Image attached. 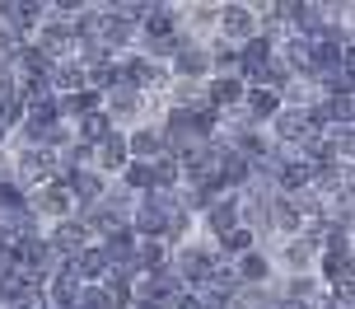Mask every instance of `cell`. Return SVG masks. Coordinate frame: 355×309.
Returning a JSON list of instances; mask_svg holds the SVG:
<instances>
[{
	"instance_id": "obj_26",
	"label": "cell",
	"mask_w": 355,
	"mask_h": 309,
	"mask_svg": "<svg viewBox=\"0 0 355 309\" xmlns=\"http://www.w3.org/2000/svg\"><path fill=\"white\" fill-rule=\"evenodd\" d=\"M112 183H117L122 192H131V197H141V192H150V164H136V160H131Z\"/></svg>"
},
{
	"instance_id": "obj_22",
	"label": "cell",
	"mask_w": 355,
	"mask_h": 309,
	"mask_svg": "<svg viewBox=\"0 0 355 309\" xmlns=\"http://www.w3.org/2000/svg\"><path fill=\"white\" fill-rule=\"evenodd\" d=\"M80 90H89V85H85V66H80L75 56L56 61V66H52V94H56V99H66V94H80Z\"/></svg>"
},
{
	"instance_id": "obj_17",
	"label": "cell",
	"mask_w": 355,
	"mask_h": 309,
	"mask_svg": "<svg viewBox=\"0 0 355 309\" xmlns=\"http://www.w3.org/2000/svg\"><path fill=\"white\" fill-rule=\"evenodd\" d=\"M126 164H131V155H126V136H122V131H112L107 141H98V146H94V169H98L107 183L117 178Z\"/></svg>"
},
{
	"instance_id": "obj_9",
	"label": "cell",
	"mask_w": 355,
	"mask_h": 309,
	"mask_svg": "<svg viewBox=\"0 0 355 309\" xmlns=\"http://www.w3.org/2000/svg\"><path fill=\"white\" fill-rule=\"evenodd\" d=\"M56 178H61V187H66V192H71L75 211L98 206V201H103V192H107V178L98 174V169H61Z\"/></svg>"
},
{
	"instance_id": "obj_20",
	"label": "cell",
	"mask_w": 355,
	"mask_h": 309,
	"mask_svg": "<svg viewBox=\"0 0 355 309\" xmlns=\"http://www.w3.org/2000/svg\"><path fill=\"white\" fill-rule=\"evenodd\" d=\"M71 272L80 276V286H98V281L107 276V253H103V244H85V249L71 258Z\"/></svg>"
},
{
	"instance_id": "obj_10",
	"label": "cell",
	"mask_w": 355,
	"mask_h": 309,
	"mask_svg": "<svg viewBox=\"0 0 355 309\" xmlns=\"http://www.w3.org/2000/svg\"><path fill=\"white\" fill-rule=\"evenodd\" d=\"M322 24H327V5L322 0H285V28L300 37H313L322 33Z\"/></svg>"
},
{
	"instance_id": "obj_15",
	"label": "cell",
	"mask_w": 355,
	"mask_h": 309,
	"mask_svg": "<svg viewBox=\"0 0 355 309\" xmlns=\"http://www.w3.org/2000/svg\"><path fill=\"white\" fill-rule=\"evenodd\" d=\"M122 136H126V155H131L136 164H150V160L164 155V136H159L155 122H136V127L122 131Z\"/></svg>"
},
{
	"instance_id": "obj_5",
	"label": "cell",
	"mask_w": 355,
	"mask_h": 309,
	"mask_svg": "<svg viewBox=\"0 0 355 309\" xmlns=\"http://www.w3.org/2000/svg\"><path fill=\"white\" fill-rule=\"evenodd\" d=\"M33 42L37 52L47 56V61H66V56H75V33H71V19H61L52 15V5H47V19L33 28Z\"/></svg>"
},
{
	"instance_id": "obj_3",
	"label": "cell",
	"mask_w": 355,
	"mask_h": 309,
	"mask_svg": "<svg viewBox=\"0 0 355 309\" xmlns=\"http://www.w3.org/2000/svg\"><path fill=\"white\" fill-rule=\"evenodd\" d=\"M10 169H15V183L24 192H33V187H42L61 174L52 150H33V146H10Z\"/></svg>"
},
{
	"instance_id": "obj_2",
	"label": "cell",
	"mask_w": 355,
	"mask_h": 309,
	"mask_svg": "<svg viewBox=\"0 0 355 309\" xmlns=\"http://www.w3.org/2000/svg\"><path fill=\"white\" fill-rule=\"evenodd\" d=\"M159 108H164V99H145V94L131 90V85H117L112 94H103V112L112 117L117 131H131L136 122H155Z\"/></svg>"
},
{
	"instance_id": "obj_21",
	"label": "cell",
	"mask_w": 355,
	"mask_h": 309,
	"mask_svg": "<svg viewBox=\"0 0 355 309\" xmlns=\"http://www.w3.org/2000/svg\"><path fill=\"white\" fill-rule=\"evenodd\" d=\"M136 267H141V276L168 272V267H173V249H168L164 239H141V244H136Z\"/></svg>"
},
{
	"instance_id": "obj_18",
	"label": "cell",
	"mask_w": 355,
	"mask_h": 309,
	"mask_svg": "<svg viewBox=\"0 0 355 309\" xmlns=\"http://www.w3.org/2000/svg\"><path fill=\"white\" fill-rule=\"evenodd\" d=\"M47 305L52 309H75V295H80V276L71 272V262H56V272L47 276Z\"/></svg>"
},
{
	"instance_id": "obj_16",
	"label": "cell",
	"mask_w": 355,
	"mask_h": 309,
	"mask_svg": "<svg viewBox=\"0 0 355 309\" xmlns=\"http://www.w3.org/2000/svg\"><path fill=\"white\" fill-rule=\"evenodd\" d=\"M239 108H243V117H248L252 127H262V131H266V122H271V117H276V112H281L285 103H281V94L262 90V85H248V90H243V103H239Z\"/></svg>"
},
{
	"instance_id": "obj_13",
	"label": "cell",
	"mask_w": 355,
	"mask_h": 309,
	"mask_svg": "<svg viewBox=\"0 0 355 309\" xmlns=\"http://www.w3.org/2000/svg\"><path fill=\"white\" fill-rule=\"evenodd\" d=\"M243 80L239 75H211L206 85H201V94H206V108L211 112H234L239 103H243Z\"/></svg>"
},
{
	"instance_id": "obj_23",
	"label": "cell",
	"mask_w": 355,
	"mask_h": 309,
	"mask_svg": "<svg viewBox=\"0 0 355 309\" xmlns=\"http://www.w3.org/2000/svg\"><path fill=\"white\" fill-rule=\"evenodd\" d=\"M178 187H182V164H178V155L150 160V192H178Z\"/></svg>"
},
{
	"instance_id": "obj_1",
	"label": "cell",
	"mask_w": 355,
	"mask_h": 309,
	"mask_svg": "<svg viewBox=\"0 0 355 309\" xmlns=\"http://www.w3.org/2000/svg\"><path fill=\"white\" fill-rule=\"evenodd\" d=\"M215 267H220V253H215L211 239L192 235L187 244L173 249V276L182 281V291H206V281H211Z\"/></svg>"
},
{
	"instance_id": "obj_12",
	"label": "cell",
	"mask_w": 355,
	"mask_h": 309,
	"mask_svg": "<svg viewBox=\"0 0 355 309\" xmlns=\"http://www.w3.org/2000/svg\"><path fill=\"white\" fill-rule=\"evenodd\" d=\"M313 276L318 286H341V281H355V249H322L318 262H313Z\"/></svg>"
},
{
	"instance_id": "obj_28",
	"label": "cell",
	"mask_w": 355,
	"mask_h": 309,
	"mask_svg": "<svg viewBox=\"0 0 355 309\" xmlns=\"http://www.w3.org/2000/svg\"><path fill=\"white\" fill-rule=\"evenodd\" d=\"M0 150H10V131L0 127Z\"/></svg>"
},
{
	"instance_id": "obj_6",
	"label": "cell",
	"mask_w": 355,
	"mask_h": 309,
	"mask_svg": "<svg viewBox=\"0 0 355 309\" xmlns=\"http://www.w3.org/2000/svg\"><path fill=\"white\" fill-rule=\"evenodd\" d=\"M28 211H33V216L42 220V230H47V225H61V220L75 216V201H71V192L61 187V178H52V183H42V187L28 192Z\"/></svg>"
},
{
	"instance_id": "obj_8",
	"label": "cell",
	"mask_w": 355,
	"mask_h": 309,
	"mask_svg": "<svg viewBox=\"0 0 355 309\" xmlns=\"http://www.w3.org/2000/svg\"><path fill=\"white\" fill-rule=\"evenodd\" d=\"M168 80H192V85H206L211 80V47L196 42V37H182V47L168 61Z\"/></svg>"
},
{
	"instance_id": "obj_11",
	"label": "cell",
	"mask_w": 355,
	"mask_h": 309,
	"mask_svg": "<svg viewBox=\"0 0 355 309\" xmlns=\"http://www.w3.org/2000/svg\"><path fill=\"white\" fill-rule=\"evenodd\" d=\"M42 239H47V249H52L61 262H71V258L80 253L85 244H94V239H89V230L80 225V216L61 220V225H47V230H42Z\"/></svg>"
},
{
	"instance_id": "obj_25",
	"label": "cell",
	"mask_w": 355,
	"mask_h": 309,
	"mask_svg": "<svg viewBox=\"0 0 355 309\" xmlns=\"http://www.w3.org/2000/svg\"><path fill=\"white\" fill-rule=\"evenodd\" d=\"M71 131H75V141H85V146H98V141H107V136H112L117 127H112V117L98 108V112H89V117H80Z\"/></svg>"
},
{
	"instance_id": "obj_14",
	"label": "cell",
	"mask_w": 355,
	"mask_h": 309,
	"mask_svg": "<svg viewBox=\"0 0 355 309\" xmlns=\"http://www.w3.org/2000/svg\"><path fill=\"white\" fill-rule=\"evenodd\" d=\"M234 276H239V286H271V281H276V262H271V253L257 244V249H248L243 258H234Z\"/></svg>"
},
{
	"instance_id": "obj_24",
	"label": "cell",
	"mask_w": 355,
	"mask_h": 309,
	"mask_svg": "<svg viewBox=\"0 0 355 309\" xmlns=\"http://www.w3.org/2000/svg\"><path fill=\"white\" fill-rule=\"evenodd\" d=\"M47 19V0H10V24L24 37H33V28Z\"/></svg>"
},
{
	"instance_id": "obj_4",
	"label": "cell",
	"mask_w": 355,
	"mask_h": 309,
	"mask_svg": "<svg viewBox=\"0 0 355 309\" xmlns=\"http://www.w3.org/2000/svg\"><path fill=\"white\" fill-rule=\"evenodd\" d=\"M215 37L230 42V47H243L248 37H257V10L248 0H225L215 5Z\"/></svg>"
},
{
	"instance_id": "obj_27",
	"label": "cell",
	"mask_w": 355,
	"mask_h": 309,
	"mask_svg": "<svg viewBox=\"0 0 355 309\" xmlns=\"http://www.w3.org/2000/svg\"><path fill=\"white\" fill-rule=\"evenodd\" d=\"M131 309H168V305H159V300H136Z\"/></svg>"
},
{
	"instance_id": "obj_7",
	"label": "cell",
	"mask_w": 355,
	"mask_h": 309,
	"mask_svg": "<svg viewBox=\"0 0 355 309\" xmlns=\"http://www.w3.org/2000/svg\"><path fill=\"white\" fill-rule=\"evenodd\" d=\"M230 230H239V192H220V197L196 216V235L211 239V244H220Z\"/></svg>"
},
{
	"instance_id": "obj_19",
	"label": "cell",
	"mask_w": 355,
	"mask_h": 309,
	"mask_svg": "<svg viewBox=\"0 0 355 309\" xmlns=\"http://www.w3.org/2000/svg\"><path fill=\"white\" fill-rule=\"evenodd\" d=\"M304 230V211L290 197H271V244L276 239H295Z\"/></svg>"
}]
</instances>
